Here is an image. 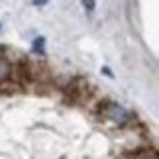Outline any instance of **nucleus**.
<instances>
[{
    "mask_svg": "<svg viewBox=\"0 0 159 159\" xmlns=\"http://www.w3.org/2000/svg\"><path fill=\"white\" fill-rule=\"evenodd\" d=\"M98 110L106 120L114 122V124H118V126H124V124H128V120H130V112H128L124 106H120L118 102L104 100V102H100Z\"/></svg>",
    "mask_w": 159,
    "mask_h": 159,
    "instance_id": "nucleus-1",
    "label": "nucleus"
},
{
    "mask_svg": "<svg viewBox=\"0 0 159 159\" xmlns=\"http://www.w3.org/2000/svg\"><path fill=\"white\" fill-rule=\"evenodd\" d=\"M10 75H12V65H10V61L0 55V84H2L6 79H10Z\"/></svg>",
    "mask_w": 159,
    "mask_h": 159,
    "instance_id": "nucleus-2",
    "label": "nucleus"
},
{
    "mask_svg": "<svg viewBox=\"0 0 159 159\" xmlns=\"http://www.w3.org/2000/svg\"><path fill=\"white\" fill-rule=\"evenodd\" d=\"M32 51L43 55V53H45V38H35L34 43H32Z\"/></svg>",
    "mask_w": 159,
    "mask_h": 159,
    "instance_id": "nucleus-3",
    "label": "nucleus"
},
{
    "mask_svg": "<svg viewBox=\"0 0 159 159\" xmlns=\"http://www.w3.org/2000/svg\"><path fill=\"white\" fill-rule=\"evenodd\" d=\"M132 159H157V153L153 149H143V151H136Z\"/></svg>",
    "mask_w": 159,
    "mask_h": 159,
    "instance_id": "nucleus-4",
    "label": "nucleus"
},
{
    "mask_svg": "<svg viewBox=\"0 0 159 159\" xmlns=\"http://www.w3.org/2000/svg\"><path fill=\"white\" fill-rule=\"evenodd\" d=\"M81 4H83V8L87 12H93L96 8V0H81Z\"/></svg>",
    "mask_w": 159,
    "mask_h": 159,
    "instance_id": "nucleus-5",
    "label": "nucleus"
},
{
    "mask_svg": "<svg viewBox=\"0 0 159 159\" xmlns=\"http://www.w3.org/2000/svg\"><path fill=\"white\" fill-rule=\"evenodd\" d=\"M32 4H34V6H45L47 0H32Z\"/></svg>",
    "mask_w": 159,
    "mask_h": 159,
    "instance_id": "nucleus-6",
    "label": "nucleus"
},
{
    "mask_svg": "<svg viewBox=\"0 0 159 159\" xmlns=\"http://www.w3.org/2000/svg\"><path fill=\"white\" fill-rule=\"evenodd\" d=\"M102 73H104V75H106V77H110V79H112V77H114V75H112V71H110V69H108V67H102Z\"/></svg>",
    "mask_w": 159,
    "mask_h": 159,
    "instance_id": "nucleus-7",
    "label": "nucleus"
}]
</instances>
